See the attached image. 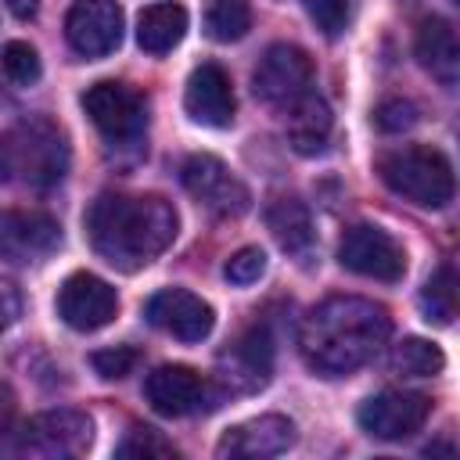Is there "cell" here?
<instances>
[{"mask_svg":"<svg viewBox=\"0 0 460 460\" xmlns=\"http://www.w3.org/2000/svg\"><path fill=\"white\" fill-rule=\"evenodd\" d=\"M86 237L93 252L122 270L137 273L140 266L155 262L176 237V208L162 194H115L104 190L86 208Z\"/></svg>","mask_w":460,"mask_h":460,"instance_id":"cell-1","label":"cell"},{"mask_svg":"<svg viewBox=\"0 0 460 460\" xmlns=\"http://www.w3.org/2000/svg\"><path fill=\"white\" fill-rule=\"evenodd\" d=\"M392 316L381 302L359 298V295H331L309 316L298 331V349L305 363L323 377H345L359 370L374 352L388 341Z\"/></svg>","mask_w":460,"mask_h":460,"instance_id":"cell-2","label":"cell"},{"mask_svg":"<svg viewBox=\"0 0 460 460\" xmlns=\"http://www.w3.org/2000/svg\"><path fill=\"white\" fill-rule=\"evenodd\" d=\"M68 169L65 133L50 119H22L0 133V183L47 190Z\"/></svg>","mask_w":460,"mask_h":460,"instance_id":"cell-3","label":"cell"},{"mask_svg":"<svg viewBox=\"0 0 460 460\" xmlns=\"http://www.w3.org/2000/svg\"><path fill=\"white\" fill-rule=\"evenodd\" d=\"M377 176L399 198L420 208H446L453 201V165L438 147L406 144L377 158Z\"/></svg>","mask_w":460,"mask_h":460,"instance_id":"cell-4","label":"cell"},{"mask_svg":"<svg viewBox=\"0 0 460 460\" xmlns=\"http://www.w3.org/2000/svg\"><path fill=\"white\" fill-rule=\"evenodd\" d=\"M90 442H93V420L83 410H47L18 428L14 453L40 460H72L83 456Z\"/></svg>","mask_w":460,"mask_h":460,"instance_id":"cell-5","label":"cell"},{"mask_svg":"<svg viewBox=\"0 0 460 460\" xmlns=\"http://www.w3.org/2000/svg\"><path fill=\"white\" fill-rule=\"evenodd\" d=\"M83 111L90 115V122L97 126V133L111 144V147H129L144 137L147 129V104L137 90L122 86V83H93L83 93Z\"/></svg>","mask_w":460,"mask_h":460,"instance_id":"cell-6","label":"cell"},{"mask_svg":"<svg viewBox=\"0 0 460 460\" xmlns=\"http://www.w3.org/2000/svg\"><path fill=\"white\" fill-rule=\"evenodd\" d=\"M180 180H183L187 194H190L198 205H205L212 216H219V219H237V216H244L248 205H252L248 187H244V183L234 176V169H230L223 158H216V155H190V158L183 162V169H180Z\"/></svg>","mask_w":460,"mask_h":460,"instance_id":"cell-7","label":"cell"},{"mask_svg":"<svg viewBox=\"0 0 460 460\" xmlns=\"http://www.w3.org/2000/svg\"><path fill=\"white\" fill-rule=\"evenodd\" d=\"M338 262L349 273H356V277L385 280V284H395L406 273V252H402V244L388 230L370 226V223H356V226H349L341 234Z\"/></svg>","mask_w":460,"mask_h":460,"instance_id":"cell-8","label":"cell"},{"mask_svg":"<svg viewBox=\"0 0 460 460\" xmlns=\"http://www.w3.org/2000/svg\"><path fill=\"white\" fill-rule=\"evenodd\" d=\"M144 399L162 417H187V413L219 406V388L208 377H201L194 367L165 363V367L147 374Z\"/></svg>","mask_w":460,"mask_h":460,"instance_id":"cell-9","label":"cell"},{"mask_svg":"<svg viewBox=\"0 0 460 460\" xmlns=\"http://www.w3.org/2000/svg\"><path fill=\"white\" fill-rule=\"evenodd\" d=\"M313 86V58L295 43H273L252 72V90L273 108L295 104Z\"/></svg>","mask_w":460,"mask_h":460,"instance_id":"cell-10","label":"cell"},{"mask_svg":"<svg viewBox=\"0 0 460 460\" xmlns=\"http://www.w3.org/2000/svg\"><path fill=\"white\" fill-rule=\"evenodd\" d=\"M431 413V399L420 395V392H402V388H388V392H377L370 395L356 420L359 428L370 435V438H381V442H399V438H410L413 431L424 428Z\"/></svg>","mask_w":460,"mask_h":460,"instance_id":"cell-11","label":"cell"},{"mask_svg":"<svg viewBox=\"0 0 460 460\" xmlns=\"http://www.w3.org/2000/svg\"><path fill=\"white\" fill-rule=\"evenodd\" d=\"M61 244V226L54 216L36 208H0V259L29 266L47 259Z\"/></svg>","mask_w":460,"mask_h":460,"instance_id":"cell-12","label":"cell"},{"mask_svg":"<svg viewBox=\"0 0 460 460\" xmlns=\"http://www.w3.org/2000/svg\"><path fill=\"white\" fill-rule=\"evenodd\" d=\"M119 313V295L108 280H101L97 273H72L65 277V284L58 288V316L72 327V331H101L115 320Z\"/></svg>","mask_w":460,"mask_h":460,"instance_id":"cell-13","label":"cell"},{"mask_svg":"<svg viewBox=\"0 0 460 460\" xmlns=\"http://www.w3.org/2000/svg\"><path fill=\"white\" fill-rule=\"evenodd\" d=\"M65 40L79 58H104L122 43V7L115 0H75L65 14Z\"/></svg>","mask_w":460,"mask_h":460,"instance_id":"cell-14","label":"cell"},{"mask_svg":"<svg viewBox=\"0 0 460 460\" xmlns=\"http://www.w3.org/2000/svg\"><path fill=\"white\" fill-rule=\"evenodd\" d=\"M144 316H147L151 327H158V331H165L180 341H201V338H208V331L216 323L212 305L201 295L187 291V288L155 291L144 305Z\"/></svg>","mask_w":460,"mask_h":460,"instance_id":"cell-15","label":"cell"},{"mask_svg":"<svg viewBox=\"0 0 460 460\" xmlns=\"http://www.w3.org/2000/svg\"><path fill=\"white\" fill-rule=\"evenodd\" d=\"M295 446V424L280 413H262L244 424L226 428V435L216 442L219 460H266L280 456Z\"/></svg>","mask_w":460,"mask_h":460,"instance_id":"cell-16","label":"cell"},{"mask_svg":"<svg viewBox=\"0 0 460 460\" xmlns=\"http://www.w3.org/2000/svg\"><path fill=\"white\" fill-rule=\"evenodd\" d=\"M183 108L187 115L198 122V126H212V129H223L234 122V83L226 75L223 65L216 61H205L190 72L187 79V90H183Z\"/></svg>","mask_w":460,"mask_h":460,"instance_id":"cell-17","label":"cell"},{"mask_svg":"<svg viewBox=\"0 0 460 460\" xmlns=\"http://www.w3.org/2000/svg\"><path fill=\"white\" fill-rule=\"evenodd\" d=\"M223 363H230V370L223 374V381L237 392H255L270 381V370H273V338L262 323L248 327L226 352H223Z\"/></svg>","mask_w":460,"mask_h":460,"instance_id":"cell-18","label":"cell"},{"mask_svg":"<svg viewBox=\"0 0 460 460\" xmlns=\"http://www.w3.org/2000/svg\"><path fill=\"white\" fill-rule=\"evenodd\" d=\"M331 108L323 97H316L313 90L302 93L295 104L284 108V129H288V144L298 151V155H320L327 147V137H331Z\"/></svg>","mask_w":460,"mask_h":460,"instance_id":"cell-19","label":"cell"},{"mask_svg":"<svg viewBox=\"0 0 460 460\" xmlns=\"http://www.w3.org/2000/svg\"><path fill=\"white\" fill-rule=\"evenodd\" d=\"M417 61L442 83V86H453L456 83V72H460V43H456V29L453 22L431 14L420 22L417 29Z\"/></svg>","mask_w":460,"mask_h":460,"instance_id":"cell-20","label":"cell"},{"mask_svg":"<svg viewBox=\"0 0 460 460\" xmlns=\"http://www.w3.org/2000/svg\"><path fill=\"white\" fill-rule=\"evenodd\" d=\"M187 32V11L180 4H151L137 18V43L147 54H169Z\"/></svg>","mask_w":460,"mask_h":460,"instance_id":"cell-21","label":"cell"},{"mask_svg":"<svg viewBox=\"0 0 460 460\" xmlns=\"http://www.w3.org/2000/svg\"><path fill=\"white\" fill-rule=\"evenodd\" d=\"M266 223H270L273 237L284 252L305 255L313 248V219L298 198H273L266 208Z\"/></svg>","mask_w":460,"mask_h":460,"instance_id":"cell-22","label":"cell"},{"mask_svg":"<svg viewBox=\"0 0 460 460\" xmlns=\"http://www.w3.org/2000/svg\"><path fill=\"white\" fill-rule=\"evenodd\" d=\"M420 313L428 323H438V327L453 323V316H456V270L449 262H442L428 277V284L420 288Z\"/></svg>","mask_w":460,"mask_h":460,"instance_id":"cell-23","label":"cell"},{"mask_svg":"<svg viewBox=\"0 0 460 460\" xmlns=\"http://www.w3.org/2000/svg\"><path fill=\"white\" fill-rule=\"evenodd\" d=\"M446 367V356L435 341L428 338H402L395 349H392V370L399 374H410V377H435L442 374Z\"/></svg>","mask_w":460,"mask_h":460,"instance_id":"cell-24","label":"cell"},{"mask_svg":"<svg viewBox=\"0 0 460 460\" xmlns=\"http://www.w3.org/2000/svg\"><path fill=\"white\" fill-rule=\"evenodd\" d=\"M252 29V7L244 0H216L205 14V36L216 43H237Z\"/></svg>","mask_w":460,"mask_h":460,"instance_id":"cell-25","label":"cell"},{"mask_svg":"<svg viewBox=\"0 0 460 460\" xmlns=\"http://www.w3.org/2000/svg\"><path fill=\"white\" fill-rule=\"evenodd\" d=\"M115 456H122V460H169V456H176V446L155 428H129L126 438L115 446Z\"/></svg>","mask_w":460,"mask_h":460,"instance_id":"cell-26","label":"cell"},{"mask_svg":"<svg viewBox=\"0 0 460 460\" xmlns=\"http://www.w3.org/2000/svg\"><path fill=\"white\" fill-rule=\"evenodd\" d=\"M0 68L14 86H32L40 79V72H43L40 68V54L22 40H14V43H7L0 50Z\"/></svg>","mask_w":460,"mask_h":460,"instance_id":"cell-27","label":"cell"},{"mask_svg":"<svg viewBox=\"0 0 460 460\" xmlns=\"http://www.w3.org/2000/svg\"><path fill=\"white\" fill-rule=\"evenodd\" d=\"M417 119H420V108L410 97H385L374 111V122L381 133H402V129L417 126Z\"/></svg>","mask_w":460,"mask_h":460,"instance_id":"cell-28","label":"cell"},{"mask_svg":"<svg viewBox=\"0 0 460 460\" xmlns=\"http://www.w3.org/2000/svg\"><path fill=\"white\" fill-rule=\"evenodd\" d=\"M305 14L313 18V25L323 32V36H341L345 25H349V14H352V4L349 0H305Z\"/></svg>","mask_w":460,"mask_h":460,"instance_id":"cell-29","label":"cell"},{"mask_svg":"<svg viewBox=\"0 0 460 460\" xmlns=\"http://www.w3.org/2000/svg\"><path fill=\"white\" fill-rule=\"evenodd\" d=\"M137 359H140V352H137L133 345H111V349H97V352L90 356V367H93L104 381H119V377H126V374L137 367Z\"/></svg>","mask_w":460,"mask_h":460,"instance_id":"cell-30","label":"cell"},{"mask_svg":"<svg viewBox=\"0 0 460 460\" xmlns=\"http://www.w3.org/2000/svg\"><path fill=\"white\" fill-rule=\"evenodd\" d=\"M262 273H266V252L255 248V244L234 252V255L226 259V266H223V277H226L230 284H255Z\"/></svg>","mask_w":460,"mask_h":460,"instance_id":"cell-31","label":"cell"},{"mask_svg":"<svg viewBox=\"0 0 460 460\" xmlns=\"http://www.w3.org/2000/svg\"><path fill=\"white\" fill-rule=\"evenodd\" d=\"M18 438V395L7 381H0V453L14 449Z\"/></svg>","mask_w":460,"mask_h":460,"instance_id":"cell-32","label":"cell"},{"mask_svg":"<svg viewBox=\"0 0 460 460\" xmlns=\"http://www.w3.org/2000/svg\"><path fill=\"white\" fill-rule=\"evenodd\" d=\"M18 316V291L0 280V331H7Z\"/></svg>","mask_w":460,"mask_h":460,"instance_id":"cell-33","label":"cell"},{"mask_svg":"<svg viewBox=\"0 0 460 460\" xmlns=\"http://www.w3.org/2000/svg\"><path fill=\"white\" fill-rule=\"evenodd\" d=\"M4 4L11 7L14 18H32L36 14V0H4Z\"/></svg>","mask_w":460,"mask_h":460,"instance_id":"cell-34","label":"cell"}]
</instances>
